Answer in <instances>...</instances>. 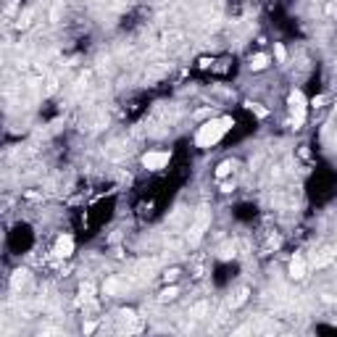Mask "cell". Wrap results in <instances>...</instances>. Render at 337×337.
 Segmentation results:
<instances>
[{
	"label": "cell",
	"instance_id": "cell-8",
	"mask_svg": "<svg viewBox=\"0 0 337 337\" xmlns=\"http://www.w3.org/2000/svg\"><path fill=\"white\" fill-rule=\"evenodd\" d=\"M179 293H182V290H179V285H177V282L166 285V287L161 290V293H158V303H172V300H177V298H179Z\"/></svg>",
	"mask_w": 337,
	"mask_h": 337
},
{
	"label": "cell",
	"instance_id": "cell-5",
	"mask_svg": "<svg viewBox=\"0 0 337 337\" xmlns=\"http://www.w3.org/2000/svg\"><path fill=\"white\" fill-rule=\"evenodd\" d=\"M287 274L293 279H305V274H308V269H305V258H303V253H293L290 256V264H287Z\"/></svg>",
	"mask_w": 337,
	"mask_h": 337
},
{
	"label": "cell",
	"instance_id": "cell-6",
	"mask_svg": "<svg viewBox=\"0 0 337 337\" xmlns=\"http://www.w3.org/2000/svg\"><path fill=\"white\" fill-rule=\"evenodd\" d=\"M235 168H237V163H235L232 158H224V161H219V163H216V168H213V179H216V182L229 179V177L235 174Z\"/></svg>",
	"mask_w": 337,
	"mask_h": 337
},
{
	"label": "cell",
	"instance_id": "cell-13",
	"mask_svg": "<svg viewBox=\"0 0 337 337\" xmlns=\"http://www.w3.org/2000/svg\"><path fill=\"white\" fill-rule=\"evenodd\" d=\"M82 329H85V332H87V334H90V332H95V321H87V324H85V327H82Z\"/></svg>",
	"mask_w": 337,
	"mask_h": 337
},
{
	"label": "cell",
	"instance_id": "cell-3",
	"mask_svg": "<svg viewBox=\"0 0 337 337\" xmlns=\"http://www.w3.org/2000/svg\"><path fill=\"white\" fill-rule=\"evenodd\" d=\"M140 163L148 172H163L172 163V150H148V153H143Z\"/></svg>",
	"mask_w": 337,
	"mask_h": 337
},
{
	"label": "cell",
	"instance_id": "cell-4",
	"mask_svg": "<svg viewBox=\"0 0 337 337\" xmlns=\"http://www.w3.org/2000/svg\"><path fill=\"white\" fill-rule=\"evenodd\" d=\"M53 256L55 258H71L74 256V237L71 235H58L55 237V245H53Z\"/></svg>",
	"mask_w": 337,
	"mask_h": 337
},
{
	"label": "cell",
	"instance_id": "cell-11",
	"mask_svg": "<svg viewBox=\"0 0 337 337\" xmlns=\"http://www.w3.org/2000/svg\"><path fill=\"white\" fill-rule=\"evenodd\" d=\"M235 187H237V185H235V179H232V177H229V179H221V182H219V190H221L224 195L235 192Z\"/></svg>",
	"mask_w": 337,
	"mask_h": 337
},
{
	"label": "cell",
	"instance_id": "cell-14",
	"mask_svg": "<svg viewBox=\"0 0 337 337\" xmlns=\"http://www.w3.org/2000/svg\"><path fill=\"white\" fill-rule=\"evenodd\" d=\"M334 116H337V98H334Z\"/></svg>",
	"mask_w": 337,
	"mask_h": 337
},
{
	"label": "cell",
	"instance_id": "cell-1",
	"mask_svg": "<svg viewBox=\"0 0 337 337\" xmlns=\"http://www.w3.org/2000/svg\"><path fill=\"white\" fill-rule=\"evenodd\" d=\"M232 127H235V119L232 116H211V119H206L201 127L195 129V134H192V143H195V148H201V150H211V148H216L224 137L232 132Z\"/></svg>",
	"mask_w": 337,
	"mask_h": 337
},
{
	"label": "cell",
	"instance_id": "cell-9",
	"mask_svg": "<svg viewBox=\"0 0 337 337\" xmlns=\"http://www.w3.org/2000/svg\"><path fill=\"white\" fill-rule=\"evenodd\" d=\"M179 277H182V269H179V266H172V269H166V271H163V277H161V279H163V285H172V282H177Z\"/></svg>",
	"mask_w": 337,
	"mask_h": 337
},
{
	"label": "cell",
	"instance_id": "cell-12",
	"mask_svg": "<svg viewBox=\"0 0 337 337\" xmlns=\"http://www.w3.org/2000/svg\"><path fill=\"white\" fill-rule=\"evenodd\" d=\"M248 108H250L256 116H261V119H266V116H269V111H266V108H261V103H248Z\"/></svg>",
	"mask_w": 337,
	"mask_h": 337
},
{
	"label": "cell",
	"instance_id": "cell-2",
	"mask_svg": "<svg viewBox=\"0 0 337 337\" xmlns=\"http://www.w3.org/2000/svg\"><path fill=\"white\" fill-rule=\"evenodd\" d=\"M287 111H290V121H293L295 129H303L305 124V116H308V100L300 90H293L287 95Z\"/></svg>",
	"mask_w": 337,
	"mask_h": 337
},
{
	"label": "cell",
	"instance_id": "cell-10",
	"mask_svg": "<svg viewBox=\"0 0 337 337\" xmlns=\"http://www.w3.org/2000/svg\"><path fill=\"white\" fill-rule=\"evenodd\" d=\"M274 58H277V64H287V50L282 42H274Z\"/></svg>",
	"mask_w": 337,
	"mask_h": 337
},
{
	"label": "cell",
	"instance_id": "cell-7",
	"mask_svg": "<svg viewBox=\"0 0 337 337\" xmlns=\"http://www.w3.org/2000/svg\"><path fill=\"white\" fill-rule=\"evenodd\" d=\"M269 64H271V55H269V53H256V55H250V61H248V69H250V71H266Z\"/></svg>",
	"mask_w": 337,
	"mask_h": 337
}]
</instances>
